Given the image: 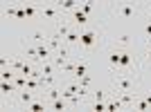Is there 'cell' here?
Instances as JSON below:
<instances>
[{"label":"cell","instance_id":"6da1fadb","mask_svg":"<svg viewBox=\"0 0 151 112\" xmlns=\"http://www.w3.org/2000/svg\"><path fill=\"white\" fill-rule=\"evenodd\" d=\"M97 45V31L95 29H83L81 31V40H79V50H86L88 52L90 47Z\"/></svg>","mask_w":151,"mask_h":112},{"label":"cell","instance_id":"7a4b0ae2","mask_svg":"<svg viewBox=\"0 0 151 112\" xmlns=\"http://www.w3.org/2000/svg\"><path fill=\"white\" fill-rule=\"evenodd\" d=\"M115 13L120 16V18H133V16H138V5H133V2H120V5L115 7Z\"/></svg>","mask_w":151,"mask_h":112},{"label":"cell","instance_id":"3957f363","mask_svg":"<svg viewBox=\"0 0 151 112\" xmlns=\"http://www.w3.org/2000/svg\"><path fill=\"white\" fill-rule=\"evenodd\" d=\"M41 16L52 20V23H61V9H59V5H43L41 7Z\"/></svg>","mask_w":151,"mask_h":112},{"label":"cell","instance_id":"277c9868","mask_svg":"<svg viewBox=\"0 0 151 112\" xmlns=\"http://www.w3.org/2000/svg\"><path fill=\"white\" fill-rule=\"evenodd\" d=\"M113 85H115V92H133V81L124 79V76H117Z\"/></svg>","mask_w":151,"mask_h":112},{"label":"cell","instance_id":"5b68a950","mask_svg":"<svg viewBox=\"0 0 151 112\" xmlns=\"http://www.w3.org/2000/svg\"><path fill=\"white\" fill-rule=\"evenodd\" d=\"M34 101H36V99H34V92H32V90H27V87H20V90H18V103H20V106H29V103H34Z\"/></svg>","mask_w":151,"mask_h":112},{"label":"cell","instance_id":"8992f818","mask_svg":"<svg viewBox=\"0 0 151 112\" xmlns=\"http://www.w3.org/2000/svg\"><path fill=\"white\" fill-rule=\"evenodd\" d=\"M133 63H135V56H131L129 52H120V67L117 69H126V67H131Z\"/></svg>","mask_w":151,"mask_h":112},{"label":"cell","instance_id":"52a82bcc","mask_svg":"<svg viewBox=\"0 0 151 112\" xmlns=\"http://www.w3.org/2000/svg\"><path fill=\"white\" fill-rule=\"evenodd\" d=\"M36 47H38V58H36V61H38V63L50 61V56H52V50H50V47H47V45H43V43L36 45Z\"/></svg>","mask_w":151,"mask_h":112},{"label":"cell","instance_id":"ba28073f","mask_svg":"<svg viewBox=\"0 0 151 112\" xmlns=\"http://www.w3.org/2000/svg\"><path fill=\"white\" fill-rule=\"evenodd\" d=\"M72 18H75V25H79V27H83L86 23H88V16H86V13L81 11V7L72 11Z\"/></svg>","mask_w":151,"mask_h":112},{"label":"cell","instance_id":"9c48e42d","mask_svg":"<svg viewBox=\"0 0 151 112\" xmlns=\"http://www.w3.org/2000/svg\"><path fill=\"white\" fill-rule=\"evenodd\" d=\"M0 90H2V94H18V90H20V87L16 85V83H12V81H2Z\"/></svg>","mask_w":151,"mask_h":112},{"label":"cell","instance_id":"30bf717a","mask_svg":"<svg viewBox=\"0 0 151 112\" xmlns=\"http://www.w3.org/2000/svg\"><path fill=\"white\" fill-rule=\"evenodd\" d=\"M29 38H32V40H34L36 45H41L45 38H47V34H45V29H41V27H38V29H34V31L29 34Z\"/></svg>","mask_w":151,"mask_h":112},{"label":"cell","instance_id":"8fae6325","mask_svg":"<svg viewBox=\"0 0 151 112\" xmlns=\"http://www.w3.org/2000/svg\"><path fill=\"white\" fill-rule=\"evenodd\" d=\"M79 40H81V34L72 29L68 34V38H65V45H70V47H75V45H77V47H79Z\"/></svg>","mask_w":151,"mask_h":112},{"label":"cell","instance_id":"7c38bea8","mask_svg":"<svg viewBox=\"0 0 151 112\" xmlns=\"http://www.w3.org/2000/svg\"><path fill=\"white\" fill-rule=\"evenodd\" d=\"M70 31H72V27L68 25V23H65V20H61V23H57V34L61 38H68V34Z\"/></svg>","mask_w":151,"mask_h":112},{"label":"cell","instance_id":"4fadbf2b","mask_svg":"<svg viewBox=\"0 0 151 112\" xmlns=\"http://www.w3.org/2000/svg\"><path fill=\"white\" fill-rule=\"evenodd\" d=\"M47 47H50L52 52H59L63 47V43H61V36H59V34H52L50 36V45H47Z\"/></svg>","mask_w":151,"mask_h":112},{"label":"cell","instance_id":"5bb4252c","mask_svg":"<svg viewBox=\"0 0 151 112\" xmlns=\"http://www.w3.org/2000/svg\"><path fill=\"white\" fill-rule=\"evenodd\" d=\"M83 74H88V65H86V61L77 63V69H75V76H77V79H81Z\"/></svg>","mask_w":151,"mask_h":112},{"label":"cell","instance_id":"9a60e30c","mask_svg":"<svg viewBox=\"0 0 151 112\" xmlns=\"http://www.w3.org/2000/svg\"><path fill=\"white\" fill-rule=\"evenodd\" d=\"M45 92H47V101H54V99H61V90H59V87H47V90H45Z\"/></svg>","mask_w":151,"mask_h":112},{"label":"cell","instance_id":"2e32d148","mask_svg":"<svg viewBox=\"0 0 151 112\" xmlns=\"http://www.w3.org/2000/svg\"><path fill=\"white\" fill-rule=\"evenodd\" d=\"M25 63H27V61H23V58H14V61L9 63V69H14V72H20Z\"/></svg>","mask_w":151,"mask_h":112},{"label":"cell","instance_id":"e0dca14e","mask_svg":"<svg viewBox=\"0 0 151 112\" xmlns=\"http://www.w3.org/2000/svg\"><path fill=\"white\" fill-rule=\"evenodd\" d=\"M108 65H111V67H120V52L108 54Z\"/></svg>","mask_w":151,"mask_h":112},{"label":"cell","instance_id":"ac0fdd59","mask_svg":"<svg viewBox=\"0 0 151 112\" xmlns=\"http://www.w3.org/2000/svg\"><path fill=\"white\" fill-rule=\"evenodd\" d=\"M54 67H57V65H54V63H41V72H43V74H54Z\"/></svg>","mask_w":151,"mask_h":112},{"label":"cell","instance_id":"d6986e66","mask_svg":"<svg viewBox=\"0 0 151 112\" xmlns=\"http://www.w3.org/2000/svg\"><path fill=\"white\" fill-rule=\"evenodd\" d=\"M27 110L41 112V110H45V103H43V101H34V103H29V106H27Z\"/></svg>","mask_w":151,"mask_h":112},{"label":"cell","instance_id":"ffe728a7","mask_svg":"<svg viewBox=\"0 0 151 112\" xmlns=\"http://www.w3.org/2000/svg\"><path fill=\"white\" fill-rule=\"evenodd\" d=\"M16 74H18V72H14V69H2V81H14V79H16Z\"/></svg>","mask_w":151,"mask_h":112},{"label":"cell","instance_id":"44dd1931","mask_svg":"<svg viewBox=\"0 0 151 112\" xmlns=\"http://www.w3.org/2000/svg\"><path fill=\"white\" fill-rule=\"evenodd\" d=\"M90 83H93V76H90V74H83L81 79H79V85H81V87H88Z\"/></svg>","mask_w":151,"mask_h":112},{"label":"cell","instance_id":"7402d4cb","mask_svg":"<svg viewBox=\"0 0 151 112\" xmlns=\"http://www.w3.org/2000/svg\"><path fill=\"white\" fill-rule=\"evenodd\" d=\"M5 13H7V16H18V7H16V5L5 7Z\"/></svg>","mask_w":151,"mask_h":112},{"label":"cell","instance_id":"603a6c76","mask_svg":"<svg viewBox=\"0 0 151 112\" xmlns=\"http://www.w3.org/2000/svg\"><path fill=\"white\" fill-rule=\"evenodd\" d=\"M63 72H68V74H75V69H77V65H75V63H65V65H63Z\"/></svg>","mask_w":151,"mask_h":112},{"label":"cell","instance_id":"cb8c5ba5","mask_svg":"<svg viewBox=\"0 0 151 112\" xmlns=\"http://www.w3.org/2000/svg\"><path fill=\"white\" fill-rule=\"evenodd\" d=\"M93 110H97V112L106 110V101H95V103H93Z\"/></svg>","mask_w":151,"mask_h":112},{"label":"cell","instance_id":"d4e9b609","mask_svg":"<svg viewBox=\"0 0 151 112\" xmlns=\"http://www.w3.org/2000/svg\"><path fill=\"white\" fill-rule=\"evenodd\" d=\"M106 99V92L104 90H95V101H104Z\"/></svg>","mask_w":151,"mask_h":112},{"label":"cell","instance_id":"484cf974","mask_svg":"<svg viewBox=\"0 0 151 112\" xmlns=\"http://www.w3.org/2000/svg\"><path fill=\"white\" fill-rule=\"evenodd\" d=\"M81 11L86 13V16H88V13L93 11V2H83V5H81Z\"/></svg>","mask_w":151,"mask_h":112},{"label":"cell","instance_id":"4316f807","mask_svg":"<svg viewBox=\"0 0 151 112\" xmlns=\"http://www.w3.org/2000/svg\"><path fill=\"white\" fill-rule=\"evenodd\" d=\"M145 36L147 40H151V20H147V25H145Z\"/></svg>","mask_w":151,"mask_h":112},{"label":"cell","instance_id":"83f0119b","mask_svg":"<svg viewBox=\"0 0 151 112\" xmlns=\"http://www.w3.org/2000/svg\"><path fill=\"white\" fill-rule=\"evenodd\" d=\"M117 40H120V45H129V40H131V36H126V34H124V36H120V38H117Z\"/></svg>","mask_w":151,"mask_h":112},{"label":"cell","instance_id":"f1b7e54d","mask_svg":"<svg viewBox=\"0 0 151 112\" xmlns=\"http://www.w3.org/2000/svg\"><path fill=\"white\" fill-rule=\"evenodd\" d=\"M9 63H12V61H7L5 56H2V58H0V65H2V67H7V65H9Z\"/></svg>","mask_w":151,"mask_h":112},{"label":"cell","instance_id":"f546056e","mask_svg":"<svg viewBox=\"0 0 151 112\" xmlns=\"http://www.w3.org/2000/svg\"><path fill=\"white\" fill-rule=\"evenodd\" d=\"M147 61H149V63H151V50H149V52H147Z\"/></svg>","mask_w":151,"mask_h":112},{"label":"cell","instance_id":"4dcf8cb0","mask_svg":"<svg viewBox=\"0 0 151 112\" xmlns=\"http://www.w3.org/2000/svg\"><path fill=\"white\" fill-rule=\"evenodd\" d=\"M149 13H151V2H149Z\"/></svg>","mask_w":151,"mask_h":112}]
</instances>
